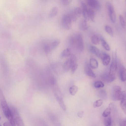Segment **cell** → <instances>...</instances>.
I'll return each instance as SVG.
<instances>
[{
	"mask_svg": "<svg viewBox=\"0 0 126 126\" xmlns=\"http://www.w3.org/2000/svg\"><path fill=\"white\" fill-rule=\"evenodd\" d=\"M72 0H62L63 4L65 6L68 5L71 2Z\"/></svg>",
	"mask_w": 126,
	"mask_h": 126,
	"instance_id": "8d00e7d4",
	"label": "cell"
},
{
	"mask_svg": "<svg viewBox=\"0 0 126 126\" xmlns=\"http://www.w3.org/2000/svg\"><path fill=\"white\" fill-rule=\"evenodd\" d=\"M72 60L70 57L64 62L63 66V68L65 72L68 71L72 65Z\"/></svg>",
	"mask_w": 126,
	"mask_h": 126,
	"instance_id": "5bb4252c",
	"label": "cell"
},
{
	"mask_svg": "<svg viewBox=\"0 0 126 126\" xmlns=\"http://www.w3.org/2000/svg\"><path fill=\"white\" fill-rule=\"evenodd\" d=\"M112 111V109L110 107L106 108L103 111L102 115L104 117H106L110 115Z\"/></svg>",
	"mask_w": 126,
	"mask_h": 126,
	"instance_id": "1f68e13d",
	"label": "cell"
},
{
	"mask_svg": "<svg viewBox=\"0 0 126 126\" xmlns=\"http://www.w3.org/2000/svg\"><path fill=\"white\" fill-rule=\"evenodd\" d=\"M69 16L72 22H76L77 19V17L76 16L73 11L70 12L67 14Z\"/></svg>",
	"mask_w": 126,
	"mask_h": 126,
	"instance_id": "f1b7e54d",
	"label": "cell"
},
{
	"mask_svg": "<svg viewBox=\"0 0 126 126\" xmlns=\"http://www.w3.org/2000/svg\"><path fill=\"white\" fill-rule=\"evenodd\" d=\"M126 97H123L120 100L121 101L120 105L121 107L125 114L126 112Z\"/></svg>",
	"mask_w": 126,
	"mask_h": 126,
	"instance_id": "603a6c76",
	"label": "cell"
},
{
	"mask_svg": "<svg viewBox=\"0 0 126 126\" xmlns=\"http://www.w3.org/2000/svg\"><path fill=\"white\" fill-rule=\"evenodd\" d=\"M54 79L52 80V90L54 95L61 108L65 110L66 108L63 101L62 95L58 86Z\"/></svg>",
	"mask_w": 126,
	"mask_h": 126,
	"instance_id": "3957f363",
	"label": "cell"
},
{
	"mask_svg": "<svg viewBox=\"0 0 126 126\" xmlns=\"http://www.w3.org/2000/svg\"><path fill=\"white\" fill-rule=\"evenodd\" d=\"M72 60V65L71 68L72 73H74L77 69L78 65L77 63V59L76 56L74 54H71L69 56Z\"/></svg>",
	"mask_w": 126,
	"mask_h": 126,
	"instance_id": "30bf717a",
	"label": "cell"
},
{
	"mask_svg": "<svg viewBox=\"0 0 126 126\" xmlns=\"http://www.w3.org/2000/svg\"><path fill=\"white\" fill-rule=\"evenodd\" d=\"M10 108L16 126H24L23 121L17 110L13 107H10Z\"/></svg>",
	"mask_w": 126,
	"mask_h": 126,
	"instance_id": "277c9868",
	"label": "cell"
},
{
	"mask_svg": "<svg viewBox=\"0 0 126 126\" xmlns=\"http://www.w3.org/2000/svg\"><path fill=\"white\" fill-rule=\"evenodd\" d=\"M126 118L121 119L119 123L120 126H126Z\"/></svg>",
	"mask_w": 126,
	"mask_h": 126,
	"instance_id": "74e56055",
	"label": "cell"
},
{
	"mask_svg": "<svg viewBox=\"0 0 126 126\" xmlns=\"http://www.w3.org/2000/svg\"><path fill=\"white\" fill-rule=\"evenodd\" d=\"M106 31L111 36L113 35V33L111 28L109 25H106L105 27Z\"/></svg>",
	"mask_w": 126,
	"mask_h": 126,
	"instance_id": "4dcf8cb0",
	"label": "cell"
},
{
	"mask_svg": "<svg viewBox=\"0 0 126 126\" xmlns=\"http://www.w3.org/2000/svg\"><path fill=\"white\" fill-rule=\"evenodd\" d=\"M71 54V49L69 48H67L62 51L61 56L63 58L65 57L69 56Z\"/></svg>",
	"mask_w": 126,
	"mask_h": 126,
	"instance_id": "7402d4cb",
	"label": "cell"
},
{
	"mask_svg": "<svg viewBox=\"0 0 126 126\" xmlns=\"http://www.w3.org/2000/svg\"><path fill=\"white\" fill-rule=\"evenodd\" d=\"M89 66L91 68L96 69L98 66V63L97 60L94 58H91L89 61Z\"/></svg>",
	"mask_w": 126,
	"mask_h": 126,
	"instance_id": "ffe728a7",
	"label": "cell"
},
{
	"mask_svg": "<svg viewBox=\"0 0 126 126\" xmlns=\"http://www.w3.org/2000/svg\"><path fill=\"white\" fill-rule=\"evenodd\" d=\"M122 92L120 86L118 85L114 86L112 88L111 94L113 100L114 101L120 100Z\"/></svg>",
	"mask_w": 126,
	"mask_h": 126,
	"instance_id": "8992f818",
	"label": "cell"
},
{
	"mask_svg": "<svg viewBox=\"0 0 126 126\" xmlns=\"http://www.w3.org/2000/svg\"><path fill=\"white\" fill-rule=\"evenodd\" d=\"M71 46L79 52H81L84 48V43L82 35L78 34L72 37L70 40Z\"/></svg>",
	"mask_w": 126,
	"mask_h": 126,
	"instance_id": "7a4b0ae2",
	"label": "cell"
},
{
	"mask_svg": "<svg viewBox=\"0 0 126 126\" xmlns=\"http://www.w3.org/2000/svg\"><path fill=\"white\" fill-rule=\"evenodd\" d=\"M119 18L121 26L123 28H124L126 26V23L124 18L121 15H119Z\"/></svg>",
	"mask_w": 126,
	"mask_h": 126,
	"instance_id": "e575fe53",
	"label": "cell"
},
{
	"mask_svg": "<svg viewBox=\"0 0 126 126\" xmlns=\"http://www.w3.org/2000/svg\"><path fill=\"white\" fill-rule=\"evenodd\" d=\"M84 113L83 111H80L78 113V115L79 117H81L83 116Z\"/></svg>",
	"mask_w": 126,
	"mask_h": 126,
	"instance_id": "ab89813d",
	"label": "cell"
},
{
	"mask_svg": "<svg viewBox=\"0 0 126 126\" xmlns=\"http://www.w3.org/2000/svg\"><path fill=\"white\" fill-rule=\"evenodd\" d=\"M79 2L81 5L82 8V14L85 19L86 21L88 20L89 19L88 9L86 4L82 0H80Z\"/></svg>",
	"mask_w": 126,
	"mask_h": 126,
	"instance_id": "9c48e42d",
	"label": "cell"
},
{
	"mask_svg": "<svg viewBox=\"0 0 126 126\" xmlns=\"http://www.w3.org/2000/svg\"><path fill=\"white\" fill-rule=\"evenodd\" d=\"M107 8L110 19L113 23L115 22L116 17L114 8L112 5L108 2L107 4Z\"/></svg>",
	"mask_w": 126,
	"mask_h": 126,
	"instance_id": "ba28073f",
	"label": "cell"
},
{
	"mask_svg": "<svg viewBox=\"0 0 126 126\" xmlns=\"http://www.w3.org/2000/svg\"><path fill=\"white\" fill-rule=\"evenodd\" d=\"M78 90V86L76 85H73L71 86L69 89L70 94L72 95H75Z\"/></svg>",
	"mask_w": 126,
	"mask_h": 126,
	"instance_id": "484cf974",
	"label": "cell"
},
{
	"mask_svg": "<svg viewBox=\"0 0 126 126\" xmlns=\"http://www.w3.org/2000/svg\"><path fill=\"white\" fill-rule=\"evenodd\" d=\"M103 104V101L101 99L98 100L94 103L93 106L94 108H97L101 106Z\"/></svg>",
	"mask_w": 126,
	"mask_h": 126,
	"instance_id": "836d02e7",
	"label": "cell"
},
{
	"mask_svg": "<svg viewBox=\"0 0 126 126\" xmlns=\"http://www.w3.org/2000/svg\"><path fill=\"white\" fill-rule=\"evenodd\" d=\"M117 69V64L116 56L113 58L110 65L109 71V75L111 77L115 79V75Z\"/></svg>",
	"mask_w": 126,
	"mask_h": 126,
	"instance_id": "5b68a950",
	"label": "cell"
},
{
	"mask_svg": "<svg viewBox=\"0 0 126 126\" xmlns=\"http://www.w3.org/2000/svg\"><path fill=\"white\" fill-rule=\"evenodd\" d=\"M119 74L121 80L123 82L125 81L126 79V69L124 66L121 65L120 66Z\"/></svg>",
	"mask_w": 126,
	"mask_h": 126,
	"instance_id": "8fae6325",
	"label": "cell"
},
{
	"mask_svg": "<svg viewBox=\"0 0 126 126\" xmlns=\"http://www.w3.org/2000/svg\"><path fill=\"white\" fill-rule=\"evenodd\" d=\"M0 101L3 112L5 116L12 126H16L10 108L8 106L3 94L0 89Z\"/></svg>",
	"mask_w": 126,
	"mask_h": 126,
	"instance_id": "6da1fadb",
	"label": "cell"
},
{
	"mask_svg": "<svg viewBox=\"0 0 126 126\" xmlns=\"http://www.w3.org/2000/svg\"><path fill=\"white\" fill-rule=\"evenodd\" d=\"M101 38L96 34L92 35L91 37V41L93 44L95 45H97L99 44L101 41Z\"/></svg>",
	"mask_w": 126,
	"mask_h": 126,
	"instance_id": "d6986e66",
	"label": "cell"
},
{
	"mask_svg": "<svg viewBox=\"0 0 126 126\" xmlns=\"http://www.w3.org/2000/svg\"><path fill=\"white\" fill-rule=\"evenodd\" d=\"M3 126H12L10 123L5 122L3 124Z\"/></svg>",
	"mask_w": 126,
	"mask_h": 126,
	"instance_id": "60d3db41",
	"label": "cell"
},
{
	"mask_svg": "<svg viewBox=\"0 0 126 126\" xmlns=\"http://www.w3.org/2000/svg\"><path fill=\"white\" fill-rule=\"evenodd\" d=\"M101 41L102 46L106 50L110 51V47L106 41L102 38H101Z\"/></svg>",
	"mask_w": 126,
	"mask_h": 126,
	"instance_id": "83f0119b",
	"label": "cell"
},
{
	"mask_svg": "<svg viewBox=\"0 0 126 126\" xmlns=\"http://www.w3.org/2000/svg\"><path fill=\"white\" fill-rule=\"evenodd\" d=\"M43 48L44 52L46 54H48L51 50L48 44H44L43 46Z\"/></svg>",
	"mask_w": 126,
	"mask_h": 126,
	"instance_id": "d590c367",
	"label": "cell"
},
{
	"mask_svg": "<svg viewBox=\"0 0 126 126\" xmlns=\"http://www.w3.org/2000/svg\"><path fill=\"white\" fill-rule=\"evenodd\" d=\"M102 77L103 80L108 82H111L115 79L110 76L109 73L104 74L102 76Z\"/></svg>",
	"mask_w": 126,
	"mask_h": 126,
	"instance_id": "cb8c5ba5",
	"label": "cell"
},
{
	"mask_svg": "<svg viewBox=\"0 0 126 126\" xmlns=\"http://www.w3.org/2000/svg\"><path fill=\"white\" fill-rule=\"evenodd\" d=\"M80 29L82 31H85L88 28V26L87 21L85 19L81 20L79 22V25Z\"/></svg>",
	"mask_w": 126,
	"mask_h": 126,
	"instance_id": "e0dca14e",
	"label": "cell"
},
{
	"mask_svg": "<svg viewBox=\"0 0 126 126\" xmlns=\"http://www.w3.org/2000/svg\"><path fill=\"white\" fill-rule=\"evenodd\" d=\"M105 117L104 122V125L106 126H110L111 124V119L110 115Z\"/></svg>",
	"mask_w": 126,
	"mask_h": 126,
	"instance_id": "4316f807",
	"label": "cell"
},
{
	"mask_svg": "<svg viewBox=\"0 0 126 126\" xmlns=\"http://www.w3.org/2000/svg\"><path fill=\"white\" fill-rule=\"evenodd\" d=\"M90 52L95 55L97 57L101 58L102 52H101L97 47L94 46H91L90 48Z\"/></svg>",
	"mask_w": 126,
	"mask_h": 126,
	"instance_id": "9a60e30c",
	"label": "cell"
},
{
	"mask_svg": "<svg viewBox=\"0 0 126 126\" xmlns=\"http://www.w3.org/2000/svg\"><path fill=\"white\" fill-rule=\"evenodd\" d=\"M73 11L77 17H80L82 14V10L79 7H77L75 8Z\"/></svg>",
	"mask_w": 126,
	"mask_h": 126,
	"instance_id": "f546056e",
	"label": "cell"
},
{
	"mask_svg": "<svg viewBox=\"0 0 126 126\" xmlns=\"http://www.w3.org/2000/svg\"><path fill=\"white\" fill-rule=\"evenodd\" d=\"M85 71L86 74L88 76L93 78L96 77L95 74L91 69L90 66L87 64L85 65Z\"/></svg>",
	"mask_w": 126,
	"mask_h": 126,
	"instance_id": "2e32d148",
	"label": "cell"
},
{
	"mask_svg": "<svg viewBox=\"0 0 126 126\" xmlns=\"http://www.w3.org/2000/svg\"><path fill=\"white\" fill-rule=\"evenodd\" d=\"M60 42L59 39H56L53 41L49 44H48L51 50L56 47L59 45Z\"/></svg>",
	"mask_w": 126,
	"mask_h": 126,
	"instance_id": "44dd1931",
	"label": "cell"
},
{
	"mask_svg": "<svg viewBox=\"0 0 126 126\" xmlns=\"http://www.w3.org/2000/svg\"><path fill=\"white\" fill-rule=\"evenodd\" d=\"M100 95L102 97L104 98L106 96V93L105 91L104 90H102L100 92Z\"/></svg>",
	"mask_w": 126,
	"mask_h": 126,
	"instance_id": "f35d334b",
	"label": "cell"
},
{
	"mask_svg": "<svg viewBox=\"0 0 126 126\" xmlns=\"http://www.w3.org/2000/svg\"><path fill=\"white\" fill-rule=\"evenodd\" d=\"M88 12L89 19L93 22H94L95 15V12L93 10L90 9H88Z\"/></svg>",
	"mask_w": 126,
	"mask_h": 126,
	"instance_id": "d4e9b609",
	"label": "cell"
},
{
	"mask_svg": "<svg viewBox=\"0 0 126 126\" xmlns=\"http://www.w3.org/2000/svg\"></svg>",
	"mask_w": 126,
	"mask_h": 126,
	"instance_id": "b9f144b4",
	"label": "cell"
},
{
	"mask_svg": "<svg viewBox=\"0 0 126 126\" xmlns=\"http://www.w3.org/2000/svg\"><path fill=\"white\" fill-rule=\"evenodd\" d=\"M104 84L102 82L100 81H97L94 83V86L96 88H102L104 86Z\"/></svg>",
	"mask_w": 126,
	"mask_h": 126,
	"instance_id": "d6a6232c",
	"label": "cell"
},
{
	"mask_svg": "<svg viewBox=\"0 0 126 126\" xmlns=\"http://www.w3.org/2000/svg\"><path fill=\"white\" fill-rule=\"evenodd\" d=\"M44 0V1H45V0Z\"/></svg>",
	"mask_w": 126,
	"mask_h": 126,
	"instance_id": "7bdbcfd3",
	"label": "cell"
},
{
	"mask_svg": "<svg viewBox=\"0 0 126 126\" xmlns=\"http://www.w3.org/2000/svg\"><path fill=\"white\" fill-rule=\"evenodd\" d=\"M102 60L103 64L105 66H107L110 63V57L108 54L102 52L101 58Z\"/></svg>",
	"mask_w": 126,
	"mask_h": 126,
	"instance_id": "4fadbf2b",
	"label": "cell"
},
{
	"mask_svg": "<svg viewBox=\"0 0 126 126\" xmlns=\"http://www.w3.org/2000/svg\"><path fill=\"white\" fill-rule=\"evenodd\" d=\"M72 21L67 14L64 15L62 20V24L63 28L66 30H69L71 27Z\"/></svg>",
	"mask_w": 126,
	"mask_h": 126,
	"instance_id": "52a82bcc",
	"label": "cell"
},
{
	"mask_svg": "<svg viewBox=\"0 0 126 126\" xmlns=\"http://www.w3.org/2000/svg\"><path fill=\"white\" fill-rule=\"evenodd\" d=\"M58 11V9L56 7H53L49 13L48 17L50 18H52L55 17L57 14Z\"/></svg>",
	"mask_w": 126,
	"mask_h": 126,
	"instance_id": "ac0fdd59",
	"label": "cell"
},
{
	"mask_svg": "<svg viewBox=\"0 0 126 126\" xmlns=\"http://www.w3.org/2000/svg\"><path fill=\"white\" fill-rule=\"evenodd\" d=\"M88 4L96 9H99L100 7V3L97 0H86Z\"/></svg>",
	"mask_w": 126,
	"mask_h": 126,
	"instance_id": "7c38bea8",
	"label": "cell"
}]
</instances>
